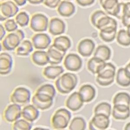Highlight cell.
<instances>
[{"label":"cell","mask_w":130,"mask_h":130,"mask_svg":"<svg viewBox=\"0 0 130 130\" xmlns=\"http://www.w3.org/2000/svg\"><path fill=\"white\" fill-rule=\"evenodd\" d=\"M78 78L75 74L67 73L56 80L55 85L58 92L63 94L70 93L77 86Z\"/></svg>","instance_id":"cell-1"},{"label":"cell","mask_w":130,"mask_h":130,"mask_svg":"<svg viewBox=\"0 0 130 130\" xmlns=\"http://www.w3.org/2000/svg\"><path fill=\"white\" fill-rule=\"evenodd\" d=\"M91 21L92 24L101 30L107 28L117 29V22L114 18L107 15L102 10H97L92 14Z\"/></svg>","instance_id":"cell-2"},{"label":"cell","mask_w":130,"mask_h":130,"mask_svg":"<svg viewBox=\"0 0 130 130\" xmlns=\"http://www.w3.org/2000/svg\"><path fill=\"white\" fill-rule=\"evenodd\" d=\"M115 72L116 68L113 64L106 63L103 69L98 75L96 81L101 86H109L114 82Z\"/></svg>","instance_id":"cell-3"},{"label":"cell","mask_w":130,"mask_h":130,"mask_svg":"<svg viewBox=\"0 0 130 130\" xmlns=\"http://www.w3.org/2000/svg\"><path fill=\"white\" fill-rule=\"evenodd\" d=\"M71 117L70 111L65 108H60L56 111L52 118V125L56 129L65 128L70 122Z\"/></svg>","instance_id":"cell-4"},{"label":"cell","mask_w":130,"mask_h":130,"mask_svg":"<svg viewBox=\"0 0 130 130\" xmlns=\"http://www.w3.org/2000/svg\"><path fill=\"white\" fill-rule=\"evenodd\" d=\"M24 37V32L21 30H18L9 34L2 42L3 47L8 51L13 50L19 46Z\"/></svg>","instance_id":"cell-5"},{"label":"cell","mask_w":130,"mask_h":130,"mask_svg":"<svg viewBox=\"0 0 130 130\" xmlns=\"http://www.w3.org/2000/svg\"><path fill=\"white\" fill-rule=\"evenodd\" d=\"M31 93L30 90L24 87H19L15 89L10 97L11 102L23 106L30 102Z\"/></svg>","instance_id":"cell-6"},{"label":"cell","mask_w":130,"mask_h":130,"mask_svg":"<svg viewBox=\"0 0 130 130\" xmlns=\"http://www.w3.org/2000/svg\"><path fill=\"white\" fill-rule=\"evenodd\" d=\"M48 19L42 13H37L31 18L30 27L35 32L46 31L48 26Z\"/></svg>","instance_id":"cell-7"},{"label":"cell","mask_w":130,"mask_h":130,"mask_svg":"<svg viewBox=\"0 0 130 130\" xmlns=\"http://www.w3.org/2000/svg\"><path fill=\"white\" fill-rule=\"evenodd\" d=\"M19 11V8L15 3L11 1H8L0 5V20L5 21L16 15Z\"/></svg>","instance_id":"cell-8"},{"label":"cell","mask_w":130,"mask_h":130,"mask_svg":"<svg viewBox=\"0 0 130 130\" xmlns=\"http://www.w3.org/2000/svg\"><path fill=\"white\" fill-rule=\"evenodd\" d=\"M53 98L49 95L36 92L32 98L34 105L42 110L47 109L53 104Z\"/></svg>","instance_id":"cell-9"},{"label":"cell","mask_w":130,"mask_h":130,"mask_svg":"<svg viewBox=\"0 0 130 130\" xmlns=\"http://www.w3.org/2000/svg\"><path fill=\"white\" fill-rule=\"evenodd\" d=\"M109 124V117L103 114L95 115L89 123V128L91 130H105Z\"/></svg>","instance_id":"cell-10"},{"label":"cell","mask_w":130,"mask_h":130,"mask_svg":"<svg viewBox=\"0 0 130 130\" xmlns=\"http://www.w3.org/2000/svg\"><path fill=\"white\" fill-rule=\"evenodd\" d=\"M83 61L78 55L70 53L65 58L64 65L67 70L70 71L76 72L80 70L82 67Z\"/></svg>","instance_id":"cell-11"},{"label":"cell","mask_w":130,"mask_h":130,"mask_svg":"<svg viewBox=\"0 0 130 130\" xmlns=\"http://www.w3.org/2000/svg\"><path fill=\"white\" fill-rule=\"evenodd\" d=\"M33 45L36 49L44 50L49 47L51 43V40L46 34H37L32 38Z\"/></svg>","instance_id":"cell-12"},{"label":"cell","mask_w":130,"mask_h":130,"mask_svg":"<svg viewBox=\"0 0 130 130\" xmlns=\"http://www.w3.org/2000/svg\"><path fill=\"white\" fill-rule=\"evenodd\" d=\"M22 111L21 106L13 104L8 107L5 111L4 117L7 121L13 122L18 120L21 117Z\"/></svg>","instance_id":"cell-13"},{"label":"cell","mask_w":130,"mask_h":130,"mask_svg":"<svg viewBox=\"0 0 130 130\" xmlns=\"http://www.w3.org/2000/svg\"><path fill=\"white\" fill-rule=\"evenodd\" d=\"M95 48V43L89 39H85L80 41L78 46V53L84 57L91 56Z\"/></svg>","instance_id":"cell-14"},{"label":"cell","mask_w":130,"mask_h":130,"mask_svg":"<svg viewBox=\"0 0 130 130\" xmlns=\"http://www.w3.org/2000/svg\"><path fill=\"white\" fill-rule=\"evenodd\" d=\"M13 59L8 53H3L0 55V74L5 75L9 74L12 70Z\"/></svg>","instance_id":"cell-15"},{"label":"cell","mask_w":130,"mask_h":130,"mask_svg":"<svg viewBox=\"0 0 130 130\" xmlns=\"http://www.w3.org/2000/svg\"><path fill=\"white\" fill-rule=\"evenodd\" d=\"M83 103L79 93L75 92L68 98L66 102V106L71 111H75L83 107Z\"/></svg>","instance_id":"cell-16"},{"label":"cell","mask_w":130,"mask_h":130,"mask_svg":"<svg viewBox=\"0 0 130 130\" xmlns=\"http://www.w3.org/2000/svg\"><path fill=\"white\" fill-rule=\"evenodd\" d=\"M66 30V24L63 21L58 18H53L49 24V32L54 36L63 34Z\"/></svg>","instance_id":"cell-17"},{"label":"cell","mask_w":130,"mask_h":130,"mask_svg":"<svg viewBox=\"0 0 130 130\" xmlns=\"http://www.w3.org/2000/svg\"><path fill=\"white\" fill-rule=\"evenodd\" d=\"M130 106L124 105H114L112 116L116 120H124L130 117Z\"/></svg>","instance_id":"cell-18"},{"label":"cell","mask_w":130,"mask_h":130,"mask_svg":"<svg viewBox=\"0 0 130 130\" xmlns=\"http://www.w3.org/2000/svg\"><path fill=\"white\" fill-rule=\"evenodd\" d=\"M47 53L49 58V63L53 65L60 63L66 54L65 53L56 49L53 45L50 46Z\"/></svg>","instance_id":"cell-19"},{"label":"cell","mask_w":130,"mask_h":130,"mask_svg":"<svg viewBox=\"0 0 130 130\" xmlns=\"http://www.w3.org/2000/svg\"><path fill=\"white\" fill-rule=\"evenodd\" d=\"M78 93H79L83 102H89L95 98L96 91L91 85H85L80 88Z\"/></svg>","instance_id":"cell-20"},{"label":"cell","mask_w":130,"mask_h":130,"mask_svg":"<svg viewBox=\"0 0 130 130\" xmlns=\"http://www.w3.org/2000/svg\"><path fill=\"white\" fill-rule=\"evenodd\" d=\"M57 11L61 16L64 17H70L75 13V6L71 2L64 1L61 2L58 6Z\"/></svg>","instance_id":"cell-21"},{"label":"cell","mask_w":130,"mask_h":130,"mask_svg":"<svg viewBox=\"0 0 130 130\" xmlns=\"http://www.w3.org/2000/svg\"><path fill=\"white\" fill-rule=\"evenodd\" d=\"M22 117L26 120L32 122L38 118L40 112L34 105H29L25 107L22 111Z\"/></svg>","instance_id":"cell-22"},{"label":"cell","mask_w":130,"mask_h":130,"mask_svg":"<svg viewBox=\"0 0 130 130\" xmlns=\"http://www.w3.org/2000/svg\"><path fill=\"white\" fill-rule=\"evenodd\" d=\"M106 62L98 58H92L88 62V69L93 74H99L105 67Z\"/></svg>","instance_id":"cell-23"},{"label":"cell","mask_w":130,"mask_h":130,"mask_svg":"<svg viewBox=\"0 0 130 130\" xmlns=\"http://www.w3.org/2000/svg\"><path fill=\"white\" fill-rule=\"evenodd\" d=\"M53 45L59 51L66 53L71 47V42L69 37L63 36L56 38Z\"/></svg>","instance_id":"cell-24"},{"label":"cell","mask_w":130,"mask_h":130,"mask_svg":"<svg viewBox=\"0 0 130 130\" xmlns=\"http://www.w3.org/2000/svg\"><path fill=\"white\" fill-rule=\"evenodd\" d=\"M100 4L106 12L115 17L118 10L119 3L117 0H101Z\"/></svg>","instance_id":"cell-25"},{"label":"cell","mask_w":130,"mask_h":130,"mask_svg":"<svg viewBox=\"0 0 130 130\" xmlns=\"http://www.w3.org/2000/svg\"><path fill=\"white\" fill-rule=\"evenodd\" d=\"M64 71L63 68L61 66H48L45 68L43 74L47 78L54 79L62 74Z\"/></svg>","instance_id":"cell-26"},{"label":"cell","mask_w":130,"mask_h":130,"mask_svg":"<svg viewBox=\"0 0 130 130\" xmlns=\"http://www.w3.org/2000/svg\"><path fill=\"white\" fill-rule=\"evenodd\" d=\"M32 60L34 63L43 66L49 63V58L47 52L43 51H36L32 55Z\"/></svg>","instance_id":"cell-27"},{"label":"cell","mask_w":130,"mask_h":130,"mask_svg":"<svg viewBox=\"0 0 130 130\" xmlns=\"http://www.w3.org/2000/svg\"><path fill=\"white\" fill-rule=\"evenodd\" d=\"M111 56V50L106 45H100L96 49L94 57L99 58L104 61L108 60Z\"/></svg>","instance_id":"cell-28"},{"label":"cell","mask_w":130,"mask_h":130,"mask_svg":"<svg viewBox=\"0 0 130 130\" xmlns=\"http://www.w3.org/2000/svg\"><path fill=\"white\" fill-rule=\"evenodd\" d=\"M33 50V46L31 42L28 40H24L17 49V55L20 56H27Z\"/></svg>","instance_id":"cell-29"},{"label":"cell","mask_w":130,"mask_h":130,"mask_svg":"<svg viewBox=\"0 0 130 130\" xmlns=\"http://www.w3.org/2000/svg\"><path fill=\"white\" fill-rule=\"evenodd\" d=\"M113 103L114 105H124L130 106V95L126 92H119L115 96Z\"/></svg>","instance_id":"cell-30"},{"label":"cell","mask_w":130,"mask_h":130,"mask_svg":"<svg viewBox=\"0 0 130 130\" xmlns=\"http://www.w3.org/2000/svg\"><path fill=\"white\" fill-rule=\"evenodd\" d=\"M117 32V29L107 28L101 30L100 37L102 40L106 42H111L115 40Z\"/></svg>","instance_id":"cell-31"},{"label":"cell","mask_w":130,"mask_h":130,"mask_svg":"<svg viewBox=\"0 0 130 130\" xmlns=\"http://www.w3.org/2000/svg\"><path fill=\"white\" fill-rule=\"evenodd\" d=\"M116 82L119 85L127 87L130 85V78L126 73L124 68H120L117 72Z\"/></svg>","instance_id":"cell-32"},{"label":"cell","mask_w":130,"mask_h":130,"mask_svg":"<svg viewBox=\"0 0 130 130\" xmlns=\"http://www.w3.org/2000/svg\"><path fill=\"white\" fill-rule=\"evenodd\" d=\"M111 107L109 104L107 102H102L99 104L95 108V115L103 114L109 117L111 114Z\"/></svg>","instance_id":"cell-33"},{"label":"cell","mask_w":130,"mask_h":130,"mask_svg":"<svg viewBox=\"0 0 130 130\" xmlns=\"http://www.w3.org/2000/svg\"><path fill=\"white\" fill-rule=\"evenodd\" d=\"M86 127V121L81 117H76L72 120L69 126L71 130H84Z\"/></svg>","instance_id":"cell-34"},{"label":"cell","mask_w":130,"mask_h":130,"mask_svg":"<svg viewBox=\"0 0 130 130\" xmlns=\"http://www.w3.org/2000/svg\"><path fill=\"white\" fill-rule=\"evenodd\" d=\"M117 40L118 43L122 46H127L130 45V36L125 30H121L118 32Z\"/></svg>","instance_id":"cell-35"},{"label":"cell","mask_w":130,"mask_h":130,"mask_svg":"<svg viewBox=\"0 0 130 130\" xmlns=\"http://www.w3.org/2000/svg\"><path fill=\"white\" fill-rule=\"evenodd\" d=\"M36 92L39 93H43L46 95H49L50 96L54 98L56 95V91L54 86L52 85H44L39 88Z\"/></svg>","instance_id":"cell-36"},{"label":"cell","mask_w":130,"mask_h":130,"mask_svg":"<svg viewBox=\"0 0 130 130\" xmlns=\"http://www.w3.org/2000/svg\"><path fill=\"white\" fill-rule=\"evenodd\" d=\"M27 120L21 119L16 121L13 125L14 130H30L32 127V124Z\"/></svg>","instance_id":"cell-37"},{"label":"cell","mask_w":130,"mask_h":130,"mask_svg":"<svg viewBox=\"0 0 130 130\" xmlns=\"http://www.w3.org/2000/svg\"><path fill=\"white\" fill-rule=\"evenodd\" d=\"M17 23L21 27H24L28 25L30 18L28 14L25 12H21L16 17Z\"/></svg>","instance_id":"cell-38"},{"label":"cell","mask_w":130,"mask_h":130,"mask_svg":"<svg viewBox=\"0 0 130 130\" xmlns=\"http://www.w3.org/2000/svg\"><path fill=\"white\" fill-rule=\"evenodd\" d=\"M4 25L6 30L9 32L16 31L18 28V25L13 19L8 20Z\"/></svg>","instance_id":"cell-39"},{"label":"cell","mask_w":130,"mask_h":130,"mask_svg":"<svg viewBox=\"0 0 130 130\" xmlns=\"http://www.w3.org/2000/svg\"><path fill=\"white\" fill-rule=\"evenodd\" d=\"M60 2V0H46L44 1V4L49 8H55L59 5Z\"/></svg>","instance_id":"cell-40"},{"label":"cell","mask_w":130,"mask_h":130,"mask_svg":"<svg viewBox=\"0 0 130 130\" xmlns=\"http://www.w3.org/2000/svg\"><path fill=\"white\" fill-rule=\"evenodd\" d=\"M124 7L125 4L124 3H120L118 6V10L117 11V14L115 17L118 18L119 19H122L123 17L124 14Z\"/></svg>","instance_id":"cell-41"},{"label":"cell","mask_w":130,"mask_h":130,"mask_svg":"<svg viewBox=\"0 0 130 130\" xmlns=\"http://www.w3.org/2000/svg\"><path fill=\"white\" fill-rule=\"evenodd\" d=\"M77 3L83 7L89 6L92 5L94 3V0H78L76 1Z\"/></svg>","instance_id":"cell-42"},{"label":"cell","mask_w":130,"mask_h":130,"mask_svg":"<svg viewBox=\"0 0 130 130\" xmlns=\"http://www.w3.org/2000/svg\"><path fill=\"white\" fill-rule=\"evenodd\" d=\"M122 22L125 27H130V17L124 15L122 18Z\"/></svg>","instance_id":"cell-43"},{"label":"cell","mask_w":130,"mask_h":130,"mask_svg":"<svg viewBox=\"0 0 130 130\" xmlns=\"http://www.w3.org/2000/svg\"><path fill=\"white\" fill-rule=\"evenodd\" d=\"M124 15L130 17V2L125 4Z\"/></svg>","instance_id":"cell-44"},{"label":"cell","mask_w":130,"mask_h":130,"mask_svg":"<svg viewBox=\"0 0 130 130\" xmlns=\"http://www.w3.org/2000/svg\"><path fill=\"white\" fill-rule=\"evenodd\" d=\"M0 32H1V36H0V40L2 41V39L4 38L5 35L6 34V31L5 30V28L1 24L0 25Z\"/></svg>","instance_id":"cell-45"},{"label":"cell","mask_w":130,"mask_h":130,"mask_svg":"<svg viewBox=\"0 0 130 130\" xmlns=\"http://www.w3.org/2000/svg\"><path fill=\"white\" fill-rule=\"evenodd\" d=\"M17 5L18 6H22L26 4L27 1H24V0H19V1H14Z\"/></svg>","instance_id":"cell-46"},{"label":"cell","mask_w":130,"mask_h":130,"mask_svg":"<svg viewBox=\"0 0 130 130\" xmlns=\"http://www.w3.org/2000/svg\"><path fill=\"white\" fill-rule=\"evenodd\" d=\"M125 69L126 73L127 76L130 78V62L126 67Z\"/></svg>","instance_id":"cell-47"},{"label":"cell","mask_w":130,"mask_h":130,"mask_svg":"<svg viewBox=\"0 0 130 130\" xmlns=\"http://www.w3.org/2000/svg\"><path fill=\"white\" fill-rule=\"evenodd\" d=\"M28 2H29L30 4H34V5H37V4H40L44 2L43 0H40V1H38V0H34V1H29Z\"/></svg>","instance_id":"cell-48"},{"label":"cell","mask_w":130,"mask_h":130,"mask_svg":"<svg viewBox=\"0 0 130 130\" xmlns=\"http://www.w3.org/2000/svg\"><path fill=\"white\" fill-rule=\"evenodd\" d=\"M125 130H130V122L128 123L125 127Z\"/></svg>","instance_id":"cell-49"},{"label":"cell","mask_w":130,"mask_h":130,"mask_svg":"<svg viewBox=\"0 0 130 130\" xmlns=\"http://www.w3.org/2000/svg\"><path fill=\"white\" fill-rule=\"evenodd\" d=\"M127 32L128 33V34H129V35L130 36V27H127Z\"/></svg>","instance_id":"cell-50"}]
</instances>
